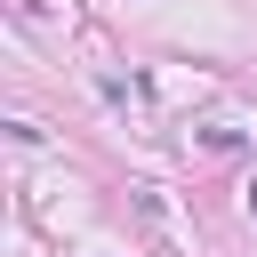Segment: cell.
<instances>
[{
	"instance_id": "obj_1",
	"label": "cell",
	"mask_w": 257,
	"mask_h": 257,
	"mask_svg": "<svg viewBox=\"0 0 257 257\" xmlns=\"http://www.w3.org/2000/svg\"><path fill=\"white\" fill-rule=\"evenodd\" d=\"M249 209H257V177H249Z\"/></svg>"
}]
</instances>
